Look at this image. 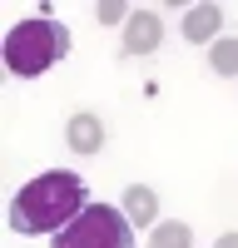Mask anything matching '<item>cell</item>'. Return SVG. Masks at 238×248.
<instances>
[{
  "label": "cell",
  "mask_w": 238,
  "mask_h": 248,
  "mask_svg": "<svg viewBox=\"0 0 238 248\" xmlns=\"http://www.w3.org/2000/svg\"><path fill=\"white\" fill-rule=\"evenodd\" d=\"M89 209V189L79 174H40L35 184H25V189L15 194L10 203V229L15 233H60L65 223H74L79 214Z\"/></svg>",
  "instance_id": "obj_1"
},
{
  "label": "cell",
  "mask_w": 238,
  "mask_h": 248,
  "mask_svg": "<svg viewBox=\"0 0 238 248\" xmlns=\"http://www.w3.org/2000/svg\"><path fill=\"white\" fill-rule=\"evenodd\" d=\"M124 214L134 229H149V223L159 218V194L149 189V184H134V189H124Z\"/></svg>",
  "instance_id": "obj_7"
},
{
  "label": "cell",
  "mask_w": 238,
  "mask_h": 248,
  "mask_svg": "<svg viewBox=\"0 0 238 248\" xmlns=\"http://www.w3.org/2000/svg\"><path fill=\"white\" fill-rule=\"evenodd\" d=\"M55 248H134V223L114 203H89L74 223L55 233Z\"/></svg>",
  "instance_id": "obj_3"
},
{
  "label": "cell",
  "mask_w": 238,
  "mask_h": 248,
  "mask_svg": "<svg viewBox=\"0 0 238 248\" xmlns=\"http://www.w3.org/2000/svg\"><path fill=\"white\" fill-rule=\"evenodd\" d=\"M159 45H164V20L154 10H134L124 20V55H149Z\"/></svg>",
  "instance_id": "obj_4"
},
{
  "label": "cell",
  "mask_w": 238,
  "mask_h": 248,
  "mask_svg": "<svg viewBox=\"0 0 238 248\" xmlns=\"http://www.w3.org/2000/svg\"><path fill=\"white\" fill-rule=\"evenodd\" d=\"M94 15H99V25H119V20H124V5H119V0H99Z\"/></svg>",
  "instance_id": "obj_10"
},
{
  "label": "cell",
  "mask_w": 238,
  "mask_h": 248,
  "mask_svg": "<svg viewBox=\"0 0 238 248\" xmlns=\"http://www.w3.org/2000/svg\"><path fill=\"white\" fill-rule=\"evenodd\" d=\"M154 248H193L189 223H154Z\"/></svg>",
  "instance_id": "obj_9"
},
{
  "label": "cell",
  "mask_w": 238,
  "mask_h": 248,
  "mask_svg": "<svg viewBox=\"0 0 238 248\" xmlns=\"http://www.w3.org/2000/svg\"><path fill=\"white\" fill-rule=\"evenodd\" d=\"M208 65H213L218 75H238V40L218 35V40H213V50H208Z\"/></svg>",
  "instance_id": "obj_8"
},
{
  "label": "cell",
  "mask_w": 238,
  "mask_h": 248,
  "mask_svg": "<svg viewBox=\"0 0 238 248\" xmlns=\"http://www.w3.org/2000/svg\"><path fill=\"white\" fill-rule=\"evenodd\" d=\"M218 25H223V5H189V15H184V35L193 45L218 40Z\"/></svg>",
  "instance_id": "obj_6"
},
{
  "label": "cell",
  "mask_w": 238,
  "mask_h": 248,
  "mask_svg": "<svg viewBox=\"0 0 238 248\" xmlns=\"http://www.w3.org/2000/svg\"><path fill=\"white\" fill-rule=\"evenodd\" d=\"M65 55H70V30L60 25V20H50V15L20 20V25L5 35V65L15 75H45Z\"/></svg>",
  "instance_id": "obj_2"
},
{
  "label": "cell",
  "mask_w": 238,
  "mask_h": 248,
  "mask_svg": "<svg viewBox=\"0 0 238 248\" xmlns=\"http://www.w3.org/2000/svg\"><path fill=\"white\" fill-rule=\"evenodd\" d=\"M65 139H70L74 154H99V149H104V124H99L94 114H74L65 124Z\"/></svg>",
  "instance_id": "obj_5"
},
{
  "label": "cell",
  "mask_w": 238,
  "mask_h": 248,
  "mask_svg": "<svg viewBox=\"0 0 238 248\" xmlns=\"http://www.w3.org/2000/svg\"><path fill=\"white\" fill-rule=\"evenodd\" d=\"M218 248H238V233H223V238H218Z\"/></svg>",
  "instance_id": "obj_11"
}]
</instances>
